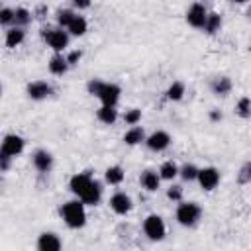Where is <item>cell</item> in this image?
Wrapping results in <instances>:
<instances>
[{"instance_id":"obj_32","label":"cell","mask_w":251,"mask_h":251,"mask_svg":"<svg viewBox=\"0 0 251 251\" xmlns=\"http://www.w3.org/2000/svg\"><path fill=\"white\" fill-rule=\"evenodd\" d=\"M239 182L241 184H245V182H251V161H247L241 169H239Z\"/></svg>"},{"instance_id":"obj_37","label":"cell","mask_w":251,"mask_h":251,"mask_svg":"<svg viewBox=\"0 0 251 251\" xmlns=\"http://www.w3.org/2000/svg\"><path fill=\"white\" fill-rule=\"evenodd\" d=\"M10 159H12L10 155H4V153L0 155V161H2V171H8V167H10Z\"/></svg>"},{"instance_id":"obj_26","label":"cell","mask_w":251,"mask_h":251,"mask_svg":"<svg viewBox=\"0 0 251 251\" xmlns=\"http://www.w3.org/2000/svg\"><path fill=\"white\" fill-rule=\"evenodd\" d=\"M198 171H200V169H198L196 165L186 163V165H182V167L178 169V175H180L184 180H188V182H190V180H196V178H198Z\"/></svg>"},{"instance_id":"obj_2","label":"cell","mask_w":251,"mask_h":251,"mask_svg":"<svg viewBox=\"0 0 251 251\" xmlns=\"http://www.w3.org/2000/svg\"><path fill=\"white\" fill-rule=\"evenodd\" d=\"M200 216H202V208L196 202H180L176 208V220L180 226L192 227V226H196Z\"/></svg>"},{"instance_id":"obj_38","label":"cell","mask_w":251,"mask_h":251,"mask_svg":"<svg viewBox=\"0 0 251 251\" xmlns=\"http://www.w3.org/2000/svg\"><path fill=\"white\" fill-rule=\"evenodd\" d=\"M76 8H88L90 6V0H71Z\"/></svg>"},{"instance_id":"obj_34","label":"cell","mask_w":251,"mask_h":251,"mask_svg":"<svg viewBox=\"0 0 251 251\" xmlns=\"http://www.w3.org/2000/svg\"><path fill=\"white\" fill-rule=\"evenodd\" d=\"M167 198H169V200L178 202V200L182 198V188H180V186H176V184H173V186L167 190Z\"/></svg>"},{"instance_id":"obj_5","label":"cell","mask_w":251,"mask_h":251,"mask_svg":"<svg viewBox=\"0 0 251 251\" xmlns=\"http://www.w3.org/2000/svg\"><path fill=\"white\" fill-rule=\"evenodd\" d=\"M196 180L200 182V186L204 190H214L218 186V182H220V171L216 167H204V169L198 171V178Z\"/></svg>"},{"instance_id":"obj_10","label":"cell","mask_w":251,"mask_h":251,"mask_svg":"<svg viewBox=\"0 0 251 251\" xmlns=\"http://www.w3.org/2000/svg\"><path fill=\"white\" fill-rule=\"evenodd\" d=\"M110 208H112L116 214L124 216V214H127V212L131 210V198H129L126 192H116V194L110 198Z\"/></svg>"},{"instance_id":"obj_23","label":"cell","mask_w":251,"mask_h":251,"mask_svg":"<svg viewBox=\"0 0 251 251\" xmlns=\"http://www.w3.org/2000/svg\"><path fill=\"white\" fill-rule=\"evenodd\" d=\"M159 175H161V178H165V180L175 178V176L178 175V167H176V163H175V161H165V163L159 167Z\"/></svg>"},{"instance_id":"obj_6","label":"cell","mask_w":251,"mask_h":251,"mask_svg":"<svg viewBox=\"0 0 251 251\" xmlns=\"http://www.w3.org/2000/svg\"><path fill=\"white\" fill-rule=\"evenodd\" d=\"M24 145H25L24 137H20L16 133H10L2 141V153L4 155H10V157H16V155H20L24 151Z\"/></svg>"},{"instance_id":"obj_15","label":"cell","mask_w":251,"mask_h":251,"mask_svg":"<svg viewBox=\"0 0 251 251\" xmlns=\"http://www.w3.org/2000/svg\"><path fill=\"white\" fill-rule=\"evenodd\" d=\"M92 180H94V178H92V175L86 171V173H78V175H75V176L71 178L69 186H71V190H73L75 194H78V198H80V194L88 188V184H90Z\"/></svg>"},{"instance_id":"obj_12","label":"cell","mask_w":251,"mask_h":251,"mask_svg":"<svg viewBox=\"0 0 251 251\" xmlns=\"http://www.w3.org/2000/svg\"><path fill=\"white\" fill-rule=\"evenodd\" d=\"M100 198H102V184L98 180H92L88 184V188L80 194V200L84 204H88V206H96L100 202Z\"/></svg>"},{"instance_id":"obj_22","label":"cell","mask_w":251,"mask_h":251,"mask_svg":"<svg viewBox=\"0 0 251 251\" xmlns=\"http://www.w3.org/2000/svg\"><path fill=\"white\" fill-rule=\"evenodd\" d=\"M24 37H25V33H24L22 27H12V29L6 33V45H8V47H18V45L24 41Z\"/></svg>"},{"instance_id":"obj_7","label":"cell","mask_w":251,"mask_h":251,"mask_svg":"<svg viewBox=\"0 0 251 251\" xmlns=\"http://www.w3.org/2000/svg\"><path fill=\"white\" fill-rule=\"evenodd\" d=\"M206 18H208V12H206V8H204L200 2L192 4V6L188 8V12H186V22H188L192 27H204Z\"/></svg>"},{"instance_id":"obj_9","label":"cell","mask_w":251,"mask_h":251,"mask_svg":"<svg viewBox=\"0 0 251 251\" xmlns=\"http://www.w3.org/2000/svg\"><path fill=\"white\" fill-rule=\"evenodd\" d=\"M120 94H122V90H120V86H118V84L104 82V86H102V88H100V92H98V98H100V102H102V104L116 106V102L120 100Z\"/></svg>"},{"instance_id":"obj_17","label":"cell","mask_w":251,"mask_h":251,"mask_svg":"<svg viewBox=\"0 0 251 251\" xmlns=\"http://www.w3.org/2000/svg\"><path fill=\"white\" fill-rule=\"evenodd\" d=\"M67 69H69L67 57H63V55L57 53V55H53V57L49 59V71H51L53 75H65Z\"/></svg>"},{"instance_id":"obj_4","label":"cell","mask_w":251,"mask_h":251,"mask_svg":"<svg viewBox=\"0 0 251 251\" xmlns=\"http://www.w3.org/2000/svg\"><path fill=\"white\" fill-rule=\"evenodd\" d=\"M41 35H43V39L49 43V47L51 49H55L57 53L59 51H63L67 45H69V35H67V31H63V29H41Z\"/></svg>"},{"instance_id":"obj_25","label":"cell","mask_w":251,"mask_h":251,"mask_svg":"<svg viewBox=\"0 0 251 251\" xmlns=\"http://www.w3.org/2000/svg\"><path fill=\"white\" fill-rule=\"evenodd\" d=\"M73 35H84L86 33V20L82 16H75V20L71 22V25L67 27Z\"/></svg>"},{"instance_id":"obj_36","label":"cell","mask_w":251,"mask_h":251,"mask_svg":"<svg viewBox=\"0 0 251 251\" xmlns=\"http://www.w3.org/2000/svg\"><path fill=\"white\" fill-rule=\"evenodd\" d=\"M80 57H82V53H80V51H71V53L67 55V61H69V65H75Z\"/></svg>"},{"instance_id":"obj_29","label":"cell","mask_w":251,"mask_h":251,"mask_svg":"<svg viewBox=\"0 0 251 251\" xmlns=\"http://www.w3.org/2000/svg\"><path fill=\"white\" fill-rule=\"evenodd\" d=\"M73 20H75V14H73L71 10H59V12H57V24H59L61 27H69Z\"/></svg>"},{"instance_id":"obj_33","label":"cell","mask_w":251,"mask_h":251,"mask_svg":"<svg viewBox=\"0 0 251 251\" xmlns=\"http://www.w3.org/2000/svg\"><path fill=\"white\" fill-rule=\"evenodd\" d=\"M14 20H16V10L2 8V12H0V24L8 25V24H10V22H14Z\"/></svg>"},{"instance_id":"obj_35","label":"cell","mask_w":251,"mask_h":251,"mask_svg":"<svg viewBox=\"0 0 251 251\" xmlns=\"http://www.w3.org/2000/svg\"><path fill=\"white\" fill-rule=\"evenodd\" d=\"M104 86V82L102 80H98V78H92L90 82H88V92L90 94H94V96H98V92H100V88Z\"/></svg>"},{"instance_id":"obj_39","label":"cell","mask_w":251,"mask_h":251,"mask_svg":"<svg viewBox=\"0 0 251 251\" xmlns=\"http://www.w3.org/2000/svg\"><path fill=\"white\" fill-rule=\"evenodd\" d=\"M210 120H214V122H218V120H222V112H218V110H214V112H210Z\"/></svg>"},{"instance_id":"obj_31","label":"cell","mask_w":251,"mask_h":251,"mask_svg":"<svg viewBox=\"0 0 251 251\" xmlns=\"http://www.w3.org/2000/svg\"><path fill=\"white\" fill-rule=\"evenodd\" d=\"M139 120H141V110H137V108H131L124 114V122L129 124V126H135Z\"/></svg>"},{"instance_id":"obj_28","label":"cell","mask_w":251,"mask_h":251,"mask_svg":"<svg viewBox=\"0 0 251 251\" xmlns=\"http://www.w3.org/2000/svg\"><path fill=\"white\" fill-rule=\"evenodd\" d=\"M235 112H237V116H241V118H249V116H251V98H247V96L239 98L237 104H235Z\"/></svg>"},{"instance_id":"obj_13","label":"cell","mask_w":251,"mask_h":251,"mask_svg":"<svg viewBox=\"0 0 251 251\" xmlns=\"http://www.w3.org/2000/svg\"><path fill=\"white\" fill-rule=\"evenodd\" d=\"M37 249H41V251H59V249H61V239H59V235L53 233V231L41 233L39 239H37Z\"/></svg>"},{"instance_id":"obj_19","label":"cell","mask_w":251,"mask_h":251,"mask_svg":"<svg viewBox=\"0 0 251 251\" xmlns=\"http://www.w3.org/2000/svg\"><path fill=\"white\" fill-rule=\"evenodd\" d=\"M124 141H126L127 145H137V143L145 141V131H143V127L133 126L131 129H127L126 135H124Z\"/></svg>"},{"instance_id":"obj_11","label":"cell","mask_w":251,"mask_h":251,"mask_svg":"<svg viewBox=\"0 0 251 251\" xmlns=\"http://www.w3.org/2000/svg\"><path fill=\"white\" fill-rule=\"evenodd\" d=\"M51 92H53V88H51L45 80H35V82H29V84H27V96H29L31 100H43V98H47Z\"/></svg>"},{"instance_id":"obj_27","label":"cell","mask_w":251,"mask_h":251,"mask_svg":"<svg viewBox=\"0 0 251 251\" xmlns=\"http://www.w3.org/2000/svg\"><path fill=\"white\" fill-rule=\"evenodd\" d=\"M182 94H184V84L182 82H173L169 88H167V98L169 100H173V102H176V100H180L182 98Z\"/></svg>"},{"instance_id":"obj_3","label":"cell","mask_w":251,"mask_h":251,"mask_svg":"<svg viewBox=\"0 0 251 251\" xmlns=\"http://www.w3.org/2000/svg\"><path fill=\"white\" fill-rule=\"evenodd\" d=\"M143 231H145V235H147L149 239H153V241L163 239V237H165V222H163V218L157 216V214L147 216L145 222H143Z\"/></svg>"},{"instance_id":"obj_20","label":"cell","mask_w":251,"mask_h":251,"mask_svg":"<svg viewBox=\"0 0 251 251\" xmlns=\"http://www.w3.org/2000/svg\"><path fill=\"white\" fill-rule=\"evenodd\" d=\"M104 178L108 184H120L124 180V169L120 165H114V167H108L106 173H104Z\"/></svg>"},{"instance_id":"obj_40","label":"cell","mask_w":251,"mask_h":251,"mask_svg":"<svg viewBox=\"0 0 251 251\" xmlns=\"http://www.w3.org/2000/svg\"><path fill=\"white\" fill-rule=\"evenodd\" d=\"M235 2H237V4H245L247 0H235Z\"/></svg>"},{"instance_id":"obj_18","label":"cell","mask_w":251,"mask_h":251,"mask_svg":"<svg viewBox=\"0 0 251 251\" xmlns=\"http://www.w3.org/2000/svg\"><path fill=\"white\" fill-rule=\"evenodd\" d=\"M212 92L216 94V96H226V94H229V90H231V80L227 78V76H218V78H214L212 80Z\"/></svg>"},{"instance_id":"obj_16","label":"cell","mask_w":251,"mask_h":251,"mask_svg":"<svg viewBox=\"0 0 251 251\" xmlns=\"http://www.w3.org/2000/svg\"><path fill=\"white\" fill-rule=\"evenodd\" d=\"M139 182H141V186H143L145 190H149V192H155V190L159 188V182H161V175H159V173H155V171H151V169H147V171H143V173H141V176H139Z\"/></svg>"},{"instance_id":"obj_21","label":"cell","mask_w":251,"mask_h":251,"mask_svg":"<svg viewBox=\"0 0 251 251\" xmlns=\"http://www.w3.org/2000/svg\"><path fill=\"white\" fill-rule=\"evenodd\" d=\"M96 116H98V120H100V122H104V124H114V122H116V118H118V112H116V108H114V106L102 104Z\"/></svg>"},{"instance_id":"obj_30","label":"cell","mask_w":251,"mask_h":251,"mask_svg":"<svg viewBox=\"0 0 251 251\" xmlns=\"http://www.w3.org/2000/svg\"><path fill=\"white\" fill-rule=\"evenodd\" d=\"M18 25H25L31 22V12L25 10V8H16V20H14Z\"/></svg>"},{"instance_id":"obj_1","label":"cell","mask_w":251,"mask_h":251,"mask_svg":"<svg viewBox=\"0 0 251 251\" xmlns=\"http://www.w3.org/2000/svg\"><path fill=\"white\" fill-rule=\"evenodd\" d=\"M61 216L69 227H82L86 222L84 202L82 200H69L61 206Z\"/></svg>"},{"instance_id":"obj_8","label":"cell","mask_w":251,"mask_h":251,"mask_svg":"<svg viewBox=\"0 0 251 251\" xmlns=\"http://www.w3.org/2000/svg\"><path fill=\"white\" fill-rule=\"evenodd\" d=\"M145 143H147V147L151 151H165L171 145V135L167 131H163V129H157L145 139Z\"/></svg>"},{"instance_id":"obj_14","label":"cell","mask_w":251,"mask_h":251,"mask_svg":"<svg viewBox=\"0 0 251 251\" xmlns=\"http://www.w3.org/2000/svg\"><path fill=\"white\" fill-rule=\"evenodd\" d=\"M33 167L39 171V173H49L51 167H53V157L49 151L45 149H37L33 153Z\"/></svg>"},{"instance_id":"obj_24","label":"cell","mask_w":251,"mask_h":251,"mask_svg":"<svg viewBox=\"0 0 251 251\" xmlns=\"http://www.w3.org/2000/svg\"><path fill=\"white\" fill-rule=\"evenodd\" d=\"M220 25H222V16H220V14H216V12H212V14H208V18H206L204 31L212 35V33H216V31L220 29Z\"/></svg>"}]
</instances>
